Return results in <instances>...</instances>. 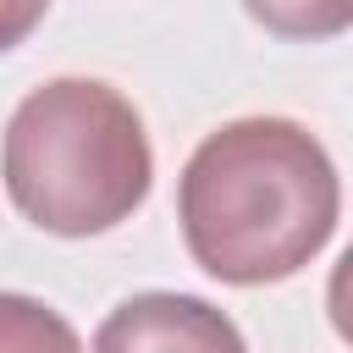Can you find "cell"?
<instances>
[{"label": "cell", "instance_id": "obj_3", "mask_svg": "<svg viewBox=\"0 0 353 353\" xmlns=\"http://www.w3.org/2000/svg\"><path fill=\"white\" fill-rule=\"evenodd\" d=\"M94 353H248L232 314L193 292H138L116 303L99 331Z\"/></svg>", "mask_w": 353, "mask_h": 353}, {"label": "cell", "instance_id": "obj_2", "mask_svg": "<svg viewBox=\"0 0 353 353\" xmlns=\"http://www.w3.org/2000/svg\"><path fill=\"white\" fill-rule=\"evenodd\" d=\"M0 171L11 204L33 226L94 237L149 199L154 154L127 94L99 77H55L11 110Z\"/></svg>", "mask_w": 353, "mask_h": 353}, {"label": "cell", "instance_id": "obj_5", "mask_svg": "<svg viewBox=\"0 0 353 353\" xmlns=\"http://www.w3.org/2000/svg\"><path fill=\"white\" fill-rule=\"evenodd\" d=\"M248 17L281 39H336L353 22V0H243Z\"/></svg>", "mask_w": 353, "mask_h": 353}, {"label": "cell", "instance_id": "obj_4", "mask_svg": "<svg viewBox=\"0 0 353 353\" xmlns=\"http://www.w3.org/2000/svg\"><path fill=\"white\" fill-rule=\"evenodd\" d=\"M0 353H83V342L50 303L0 292Z\"/></svg>", "mask_w": 353, "mask_h": 353}, {"label": "cell", "instance_id": "obj_6", "mask_svg": "<svg viewBox=\"0 0 353 353\" xmlns=\"http://www.w3.org/2000/svg\"><path fill=\"white\" fill-rule=\"evenodd\" d=\"M44 11H50V0H0V55L11 44H22L44 22Z\"/></svg>", "mask_w": 353, "mask_h": 353}, {"label": "cell", "instance_id": "obj_1", "mask_svg": "<svg viewBox=\"0 0 353 353\" xmlns=\"http://www.w3.org/2000/svg\"><path fill=\"white\" fill-rule=\"evenodd\" d=\"M336 215V165L325 143L287 116L215 127L176 182V221L193 265L232 287L298 276L331 243Z\"/></svg>", "mask_w": 353, "mask_h": 353}]
</instances>
